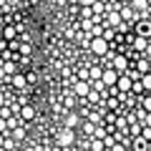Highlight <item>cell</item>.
Returning <instances> with one entry per match:
<instances>
[{
    "label": "cell",
    "mask_w": 151,
    "mask_h": 151,
    "mask_svg": "<svg viewBox=\"0 0 151 151\" xmlns=\"http://www.w3.org/2000/svg\"><path fill=\"white\" fill-rule=\"evenodd\" d=\"M91 50H93V55H106L108 53V40L103 35H96L91 40Z\"/></svg>",
    "instance_id": "obj_1"
},
{
    "label": "cell",
    "mask_w": 151,
    "mask_h": 151,
    "mask_svg": "<svg viewBox=\"0 0 151 151\" xmlns=\"http://www.w3.org/2000/svg\"><path fill=\"white\" fill-rule=\"evenodd\" d=\"M149 146H151V144H149V141H146V139H144V136H141V134L131 139V149H134V151H146V149H149Z\"/></svg>",
    "instance_id": "obj_8"
},
{
    "label": "cell",
    "mask_w": 151,
    "mask_h": 151,
    "mask_svg": "<svg viewBox=\"0 0 151 151\" xmlns=\"http://www.w3.org/2000/svg\"><path fill=\"white\" fill-rule=\"evenodd\" d=\"M103 149H106L103 139H96V136H93V139H91V151H103Z\"/></svg>",
    "instance_id": "obj_16"
},
{
    "label": "cell",
    "mask_w": 151,
    "mask_h": 151,
    "mask_svg": "<svg viewBox=\"0 0 151 151\" xmlns=\"http://www.w3.org/2000/svg\"><path fill=\"white\" fill-rule=\"evenodd\" d=\"M8 119H3V116H0V134H8Z\"/></svg>",
    "instance_id": "obj_27"
},
{
    "label": "cell",
    "mask_w": 151,
    "mask_h": 151,
    "mask_svg": "<svg viewBox=\"0 0 151 151\" xmlns=\"http://www.w3.org/2000/svg\"><path fill=\"white\" fill-rule=\"evenodd\" d=\"M73 93L76 96H88V93H91V81H76L73 83Z\"/></svg>",
    "instance_id": "obj_6"
},
{
    "label": "cell",
    "mask_w": 151,
    "mask_h": 151,
    "mask_svg": "<svg viewBox=\"0 0 151 151\" xmlns=\"http://www.w3.org/2000/svg\"><path fill=\"white\" fill-rule=\"evenodd\" d=\"M144 53H146V55H149V58H151V43H149V48H146Z\"/></svg>",
    "instance_id": "obj_38"
},
{
    "label": "cell",
    "mask_w": 151,
    "mask_h": 151,
    "mask_svg": "<svg viewBox=\"0 0 151 151\" xmlns=\"http://www.w3.org/2000/svg\"><path fill=\"white\" fill-rule=\"evenodd\" d=\"M20 124H23V119H15V116H10V119H8V129H10V131H13V129H18Z\"/></svg>",
    "instance_id": "obj_21"
},
{
    "label": "cell",
    "mask_w": 151,
    "mask_h": 151,
    "mask_svg": "<svg viewBox=\"0 0 151 151\" xmlns=\"http://www.w3.org/2000/svg\"><path fill=\"white\" fill-rule=\"evenodd\" d=\"M88 76H91V81H98L103 76V68H98V65H91V70H88Z\"/></svg>",
    "instance_id": "obj_18"
},
{
    "label": "cell",
    "mask_w": 151,
    "mask_h": 151,
    "mask_svg": "<svg viewBox=\"0 0 151 151\" xmlns=\"http://www.w3.org/2000/svg\"><path fill=\"white\" fill-rule=\"evenodd\" d=\"M78 113H68V119H65V126H68V129H76V126H78Z\"/></svg>",
    "instance_id": "obj_17"
},
{
    "label": "cell",
    "mask_w": 151,
    "mask_h": 151,
    "mask_svg": "<svg viewBox=\"0 0 151 151\" xmlns=\"http://www.w3.org/2000/svg\"><path fill=\"white\" fill-rule=\"evenodd\" d=\"M10 136H13L15 141H23V139H25V129H23V126H18V129L10 131Z\"/></svg>",
    "instance_id": "obj_19"
},
{
    "label": "cell",
    "mask_w": 151,
    "mask_h": 151,
    "mask_svg": "<svg viewBox=\"0 0 151 151\" xmlns=\"http://www.w3.org/2000/svg\"><path fill=\"white\" fill-rule=\"evenodd\" d=\"M146 151H151V146H149V149H146Z\"/></svg>",
    "instance_id": "obj_39"
},
{
    "label": "cell",
    "mask_w": 151,
    "mask_h": 151,
    "mask_svg": "<svg viewBox=\"0 0 151 151\" xmlns=\"http://www.w3.org/2000/svg\"><path fill=\"white\" fill-rule=\"evenodd\" d=\"M91 88H93V91H98V93H106V88H108V86L101 81V78H98V81H91Z\"/></svg>",
    "instance_id": "obj_20"
},
{
    "label": "cell",
    "mask_w": 151,
    "mask_h": 151,
    "mask_svg": "<svg viewBox=\"0 0 151 151\" xmlns=\"http://www.w3.org/2000/svg\"><path fill=\"white\" fill-rule=\"evenodd\" d=\"M5 103L8 101H5V96H3V91H0V106H5Z\"/></svg>",
    "instance_id": "obj_37"
},
{
    "label": "cell",
    "mask_w": 151,
    "mask_h": 151,
    "mask_svg": "<svg viewBox=\"0 0 151 151\" xmlns=\"http://www.w3.org/2000/svg\"><path fill=\"white\" fill-rule=\"evenodd\" d=\"M119 76H121V73H119L116 68H106V70H103V76H101V81L106 83V86H116Z\"/></svg>",
    "instance_id": "obj_5"
},
{
    "label": "cell",
    "mask_w": 151,
    "mask_h": 151,
    "mask_svg": "<svg viewBox=\"0 0 151 151\" xmlns=\"http://www.w3.org/2000/svg\"><path fill=\"white\" fill-rule=\"evenodd\" d=\"M141 106H144V108H146V111H149V113H151V96H149V98H141Z\"/></svg>",
    "instance_id": "obj_31"
},
{
    "label": "cell",
    "mask_w": 151,
    "mask_h": 151,
    "mask_svg": "<svg viewBox=\"0 0 151 151\" xmlns=\"http://www.w3.org/2000/svg\"><path fill=\"white\" fill-rule=\"evenodd\" d=\"M131 8H134L136 13H144L146 8H149V0H131Z\"/></svg>",
    "instance_id": "obj_14"
},
{
    "label": "cell",
    "mask_w": 151,
    "mask_h": 151,
    "mask_svg": "<svg viewBox=\"0 0 151 151\" xmlns=\"http://www.w3.org/2000/svg\"><path fill=\"white\" fill-rule=\"evenodd\" d=\"M20 53H23V55H28V53H30V45L23 43V45H20Z\"/></svg>",
    "instance_id": "obj_34"
},
{
    "label": "cell",
    "mask_w": 151,
    "mask_h": 151,
    "mask_svg": "<svg viewBox=\"0 0 151 151\" xmlns=\"http://www.w3.org/2000/svg\"><path fill=\"white\" fill-rule=\"evenodd\" d=\"M96 0H81V5H93Z\"/></svg>",
    "instance_id": "obj_36"
},
{
    "label": "cell",
    "mask_w": 151,
    "mask_h": 151,
    "mask_svg": "<svg viewBox=\"0 0 151 151\" xmlns=\"http://www.w3.org/2000/svg\"><path fill=\"white\" fill-rule=\"evenodd\" d=\"M55 144H58L60 149H68V146H73V144H76V134H73V129L60 131V134H58V139H55Z\"/></svg>",
    "instance_id": "obj_2"
},
{
    "label": "cell",
    "mask_w": 151,
    "mask_h": 151,
    "mask_svg": "<svg viewBox=\"0 0 151 151\" xmlns=\"http://www.w3.org/2000/svg\"><path fill=\"white\" fill-rule=\"evenodd\" d=\"M83 131H86V134H93V131H96V124H91V121L83 124Z\"/></svg>",
    "instance_id": "obj_30"
},
{
    "label": "cell",
    "mask_w": 151,
    "mask_h": 151,
    "mask_svg": "<svg viewBox=\"0 0 151 151\" xmlns=\"http://www.w3.org/2000/svg\"><path fill=\"white\" fill-rule=\"evenodd\" d=\"M3 35H5L8 40H15V28H5V30H3Z\"/></svg>",
    "instance_id": "obj_26"
},
{
    "label": "cell",
    "mask_w": 151,
    "mask_h": 151,
    "mask_svg": "<svg viewBox=\"0 0 151 151\" xmlns=\"http://www.w3.org/2000/svg\"><path fill=\"white\" fill-rule=\"evenodd\" d=\"M116 88H119L121 93H131V88H134V78H131L129 73H121L119 81H116Z\"/></svg>",
    "instance_id": "obj_3"
},
{
    "label": "cell",
    "mask_w": 151,
    "mask_h": 151,
    "mask_svg": "<svg viewBox=\"0 0 151 151\" xmlns=\"http://www.w3.org/2000/svg\"><path fill=\"white\" fill-rule=\"evenodd\" d=\"M146 48H149V38H144V35H136V38H134V50L144 53Z\"/></svg>",
    "instance_id": "obj_11"
},
{
    "label": "cell",
    "mask_w": 151,
    "mask_h": 151,
    "mask_svg": "<svg viewBox=\"0 0 151 151\" xmlns=\"http://www.w3.org/2000/svg\"><path fill=\"white\" fill-rule=\"evenodd\" d=\"M121 18H124V20H129V23H134V20H139V13L129 5V8H121Z\"/></svg>",
    "instance_id": "obj_12"
},
{
    "label": "cell",
    "mask_w": 151,
    "mask_h": 151,
    "mask_svg": "<svg viewBox=\"0 0 151 151\" xmlns=\"http://www.w3.org/2000/svg\"><path fill=\"white\" fill-rule=\"evenodd\" d=\"M121 20H124V18H121V13H111V15H108V25H111V28H119Z\"/></svg>",
    "instance_id": "obj_15"
},
{
    "label": "cell",
    "mask_w": 151,
    "mask_h": 151,
    "mask_svg": "<svg viewBox=\"0 0 151 151\" xmlns=\"http://www.w3.org/2000/svg\"><path fill=\"white\" fill-rule=\"evenodd\" d=\"M146 88H144V83L141 81H134V88H131V93H144Z\"/></svg>",
    "instance_id": "obj_25"
},
{
    "label": "cell",
    "mask_w": 151,
    "mask_h": 151,
    "mask_svg": "<svg viewBox=\"0 0 151 151\" xmlns=\"http://www.w3.org/2000/svg\"><path fill=\"white\" fill-rule=\"evenodd\" d=\"M3 68H5V73H10V76H13V73H15V63H10V60H8V63H5V65H3Z\"/></svg>",
    "instance_id": "obj_29"
},
{
    "label": "cell",
    "mask_w": 151,
    "mask_h": 151,
    "mask_svg": "<svg viewBox=\"0 0 151 151\" xmlns=\"http://www.w3.org/2000/svg\"><path fill=\"white\" fill-rule=\"evenodd\" d=\"M33 116H35V108H33V106H28V103H25V106H20V119L23 121H30Z\"/></svg>",
    "instance_id": "obj_13"
},
{
    "label": "cell",
    "mask_w": 151,
    "mask_h": 151,
    "mask_svg": "<svg viewBox=\"0 0 151 151\" xmlns=\"http://www.w3.org/2000/svg\"><path fill=\"white\" fill-rule=\"evenodd\" d=\"M136 35H151V20H136Z\"/></svg>",
    "instance_id": "obj_9"
},
{
    "label": "cell",
    "mask_w": 151,
    "mask_h": 151,
    "mask_svg": "<svg viewBox=\"0 0 151 151\" xmlns=\"http://www.w3.org/2000/svg\"><path fill=\"white\" fill-rule=\"evenodd\" d=\"M103 38H106L108 43H111V38H113V30H111V28H106V30H103Z\"/></svg>",
    "instance_id": "obj_33"
},
{
    "label": "cell",
    "mask_w": 151,
    "mask_h": 151,
    "mask_svg": "<svg viewBox=\"0 0 151 151\" xmlns=\"http://www.w3.org/2000/svg\"><path fill=\"white\" fill-rule=\"evenodd\" d=\"M111 68H116L119 73H126V70L131 68V65H129V58H126V55H113V60H111Z\"/></svg>",
    "instance_id": "obj_4"
},
{
    "label": "cell",
    "mask_w": 151,
    "mask_h": 151,
    "mask_svg": "<svg viewBox=\"0 0 151 151\" xmlns=\"http://www.w3.org/2000/svg\"><path fill=\"white\" fill-rule=\"evenodd\" d=\"M116 119H119L116 113H103V124H113L116 126Z\"/></svg>",
    "instance_id": "obj_24"
},
{
    "label": "cell",
    "mask_w": 151,
    "mask_h": 151,
    "mask_svg": "<svg viewBox=\"0 0 151 151\" xmlns=\"http://www.w3.org/2000/svg\"><path fill=\"white\" fill-rule=\"evenodd\" d=\"M8 83H10L13 88H25V83H28V76H23V73H13L10 78H8Z\"/></svg>",
    "instance_id": "obj_7"
},
{
    "label": "cell",
    "mask_w": 151,
    "mask_h": 151,
    "mask_svg": "<svg viewBox=\"0 0 151 151\" xmlns=\"http://www.w3.org/2000/svg\"><path fill=\"white\" fill-rule=\"evenodd\" d=\"M38 81V73H28V83H35Z\"/></svg>",
    "instance_id": "obj_35"
},
{
    "label": "cell",
    "mask_w": 151,
    "mask_h": 151,
    "mask_svg": "<svg viewBox=\"0 0 151 151\" xmlns=\"http://www.w3.org/2000/svg\"><path fill=\"white\" fill-rule=\"evenodd\" d=\"M15 144H18V141L10 136V139H5V141H3V149H5V151H13V149H15Z\"/></svg>",
    "instance_id": "obj_22"
},
{
    "label": "cell",
    "mask_w": 151,
    "mask_h": 151,
    "mask_svg": "<svg viewBox=\"0 0 151 151\" xmlns=\"http://www.w3.org/2000/svg\"><path fill=\"white\" fill-rule=\"evenodd\" d=\"M141 83H144L146 91H151V73H144V76H141Z\"/></svg>",
    "instance_id": "obj_23"
},
{
    "label": "cell",
    "mask_w": 151,
    "mask_h": 151,
    "mask_svg": "<svg viewBox=\"0 0 151 151\" xmlns=\"http://www.w3.org/2000/svg\"><path fill=\"white\" fill-rule=\"evenodd\" d=\"M136 70H139L141 76H144V73H151V60L146 58V55H141V58L136 60Z\"/></svg>",
    "instance_id": "obj_10"
},
{
    "label": "cell",
    "mask_w": 151,
    "mask_h": 151,
    "mask_svg": "<svg viewBox=\"0 0 151 151\" xmlns=\"http://www.w3.org/2000/svg\"><path fill=\"white\" fill-rule=\"evenodd\" d=\"M126 149H129L126 144H119V141H116V144H113V146H111L108 151H126Z\"/></svg>",
    "instance_id": "obj_28"
},
{
    "label": "cell",
    "mask_w": 151,
    "mask_h": 151,
    "mask_svg": "<svg viewBox=\"0 0 151 151\" xmlns=\"http://www.w3.org/2000/svg\"><path fill=\"white\" fill-rule=\"evenodd\" d=\"M141 136H144L146 141H151V126H146V129H141Z\"/></svg>",
    "instance_id": "obj_32"
}]
</instances>
